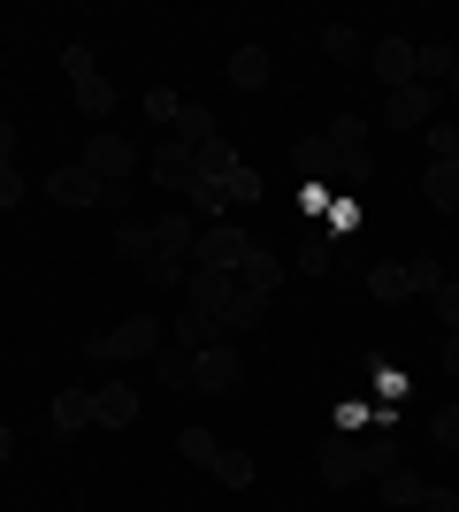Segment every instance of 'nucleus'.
Segmentation results:
<instances>
[{
  "label": "nucleus",
  "mask_w": 459,
  "mask_h": 512,
  "mask_svg": "<svg viewBox=\"0 0 459 512\" xmlns=\"http://www.w3.org/2000/svg\"><path fill=\"white\" fill-rule=\"evenodd\" d=\"M192 253H199V222L192 214H153V268H146V283H184L192 276Z\"/></svg>",
  "instance_id": "3"
},
{
  "label": "nucleus",
  "mask_w": 459,
  "mask_h": 512,
  "mask_svg": "<svg viewBox=\"0 0 459 512\" xmlns=\"http://www.w3.org/2000/svg\"><path fill=\"white\" fill-rule=\"evenodd\" d=\"M452 283H459V260H452Z\"/></svg>",
  "instance_id": "41"
},
{
  "label": "nucleus",
  "mask_w": 459,
  "mask_h": 512,
  "mask_svg": "<svg viewBox=\"0 0 459 512\" xmlns=\"http://www.w3.org/2000/svg\"><path fill=\"white\" fill-rule=\"evenodd\" d=\"M329 260H337V230H314L299 253V276H329Z\"/></svg>",
  "instance_id": "30"
},
{
  "label": "nucleus",
  "mask_w": 459,
  "mask_h": 512,
  "mask_svg": "<svg viewBox=\"0 0 459 512\" xmlns=\"http://www.w3.org/2000/svg\"><path fill=\"white\" fill-rule=\"evenodd\" d=\"M169 344H184V352H207V344H230V321H215L207 306H184V314L169 321Z\"/></svg>",
  "instance_id": "13"
},
{
  "label": "nucleus",
  "mask_w": 459,
  "mask_h": 512,
  "mask_svg": "<svg viewBox=\"0 0 459 512\" xmlns=\"http://www.w3.org/2000/svg\"><path fill=\"white\" fill-rule=\"evenodd\" d=\"M322 54H329V62H345V69H360V62H368V39H360L352 23H322Z\"/></svg>",
  "instance_id": "24"
},
{
  "label": "nucleus",
  "mask_w": 459,
  "mask_h": 512,
  "mask_svg": "<svg viewBox=\"0 0 459 512\" xmlns=\"http://www.w3.org/2000/svg\"><path fill=\"white\" fill-rule=\"evenodd\" d=\"M429 444H444V451H459V406H444L437 421H429Z\"/></svg>",
  "instance_id": "33"
},
{
  "label": "nucleus",
  "mask_w": 459,
  "mask_h": 512,
  "mask_svg": "<svg viewBox=\"0 0 459 512\" xmlns=\"http://www.w3.org/2000/svg\"><path fill=\"white\" fill-rule=\"evenodd\" d=\"M245 253H253V237H245L238 222H199V253H192V268H230V276H238Z\"/></svg>",
  "instance_id": "8"
},
{
  "label": "nucleus",
  "mask_w": 459,
  "mask_h": 512,
  "mask_svg": "<svg viewBox=\"0 0 459 512\" xmlns=\"http://www.w3.org/2000/svg\"><path fill=\"white\" fill-rule=\"evenodd\" d=\"M238 283L253 291V299H276V291H284V268H276V253H268V245H253V253H245V268H238Z\"/></svg>",
  "instance_id": "18"
},
{
  "label": "nucleus",
  "mask_w": 459,
  "mask_h": 512,
  "mask_svg": "<svg viewBox=\"0 0 459 512\" xmlns=\"http://www.w3.org/2000/svg\"><path fill=\"white\" fill-rule=\"evenodd\" d=\"M46 421H54V436H77V428H92V390H54Z\"/></svg>",
  "instance_id": "20"
},
{
  "label": "nucleus",
  "mask_w": 459,
  "mask_h": 512,
  "mask_svg": "<svg viewBox=\"0 0 459 512\" xmlns=\"http://www.w3.org/2000/svg\"><path fill=\"white\" fill-rule=\"evenodd\" d=\"M421 199L437 214H459V169H421Z\"/></svg>",
  "instance_id": "27"
},
{
  "label": "nucleus",
  "mask_w": 459,
  "mask_h": 512,
  "mask_svg": "<svg viewBox=\"0 0 459 512\" xmlns=\"http://www.w3.org/2000/svg\"><path fill=\"white\" fill-rule=\"evenodd\" d=\"M16 512H23V505H16Z\"/></svg>",
  "instance_id": "42"
},
{
  "label": "nucleus",
  "mask_w": 459,
  "mask_h": 512,
  "mask_svg": "<svg viewBox=\"0 0 459 512\" xmlns=\"http://www.w3.org/2000/svg\"><path fill=\"white\" fill-rule=\"evenodd\" d=\"M268 77H276V54H268V46H238V54H230V92H268Z\"/></svg>",
  "instance_id": "16"
},
{
  "label": "nucleus",
  "mask_w": 459,
  "mask_h": 512,
  "mask_svg": "<svg viewBox=\"0 0 459 512\" xmlns=\"http://www.w3.org/2000/svg\"><path fill=\"white\" fill-rule=\"evenodd\" d=\"M215 436H207V428H176V459H192V467H215Z\"/></svg>",
  "instance_id": "31"
},
{
  "label": "nucleus",
  "mask_w": 459,
  "mask_h": 512,
  "mask_svg": "<svg viewBox=\"0 0 459 512\" xmlns=\"http://www.w3.org/2000/svg\"><path fill=\"white\" fill-rule=\"evenodd\" d=\"M46 199H54V207H100V176H92L85 161H69V169L46 176Z\"/></svg>",
  "instance_id": "15"
},
{
  "label": "nucleus",
  "mask_w": 459,
  "mask_h": 512,
  "mask_svg": "<svg viewBox=\"0 0 459 512\" xmlns=\"http://www.w3.org/2000/svg\"><path fill=\"white\" fill-rule=\"evenodd\" d=\"M0 169H16V123L0 115Z\"/></svg>",
  "instance_id": "37"
},
{
  "label": "nucleus",
  "mask_w": 459,
  "mask_h": 512,
  "mask_svg": "<svg viewBox=\"0 0 459 512\" xmlns=\"http://www.w3.org/2000/svg\"><path fill=\"white\" fill-rule=\"evenodd\" d=\"M222 199H230V207H253V199H261V169H253V161H238V169L222 176Z\"/></svg>",
  "instance_id": "29"
},
{
  "label": "nucleus",
  "mask_w": 459,
  "mask_h": 512,
  "mask_svg": "<svg viewBox=\"0 0 459 512\" xmlns=\"http://www.w3.org/2000/svg\"><path fill=\"white\" fill-rule=\"evenodd\" d=\"M452 62H459V46H444V39H421V46H414V85H437V92H444Z\"/></svg>",
  "instance_id": "21"
},
{
  "label": "nucleus",
  "mask_w": 459,
  "mask_h": 512,
  "mask_svg": "<svg viewBox=\"0 0 459 512\" xmlns=\"http://www.w3.org/2000/svg\"><path fill=\"white\" fill-rule=\"evenodd\" d=\"M444 276H452V268H437V260H375V268H368V299H383V306L429 299Z\"/></svg>",
  "instance_id": "4"
},
{
  "label": "nucleus",
  "mask_w": 459,
  "mask_h": 512,
  "mask_svg": "<svg viewBox=\"0 0 459 512\" xmlns=\"http://www.w3.org/2000/svg\"><path fill=\"white\" fill-rule=\"evenodd\" d=\"M8 459H16V428L0 421V467H8Z\"/></svg>",
  "instance_id": "39"
},
{
  "label": "nucleus",
  "mask_w": 459,
  "mask_h": 512,
  "mask_svg": "<svg viewBox=\"0 0 459 512\" xmlns=\"http://www.w3.org/2000/svg\"><path fill=\"white\" fill-rule=\"evenodd\" d=\"M444 100H459V62H452V77H444Z\"/></svg>",
  "instance_id": "40"
},
{
  "label": "nucleus",
  "mask_w": 459,
  "mask_h": 512,
  "mask_svg": "<svg viewBox=\"0 0 459 512\" xmlns=\"http://www.w3.org/2000/svg\"><path fill=\"white\" fill-rule=\"evenodd\" d=\"M375 153H368V123L360 115H329L322 130V176L337 184V192H352V184H368Z\"/></svg>",
  "instance_id": "2"
},
{
  "label": "nucleus",
  "mask_w": 459,
  "mask_h": 512,
  "mask_svg": "<svg viewBox=\"0 0 459 512\" xmlns=\"http://www.w3.org/2000/svg\"><path fill=\"white\" fill-rule=\"evenodd\" d=\"M153 375H161V390H192V352H184V344H161V352H153Z\"/></svg>",
  "instance_id": "26"
},
{
  "label": "nucleus",
  "mask_w": 459,
  "mask_h": 512,
  "mask_svg": "<svg viewBox=\"0 0 459 512\" xmlns=\"http://www.w3.org/2000/svg\"><path fill=\"white\" fill-rule=\"evenodd\" d=\"M146 115H153V123H176V115H184V100L161 85V92H146Z\"/></svg>",
  "instance_id": "34"
},
{
  "label": "nucleus",
  "mask_w": 459,
  "mask_h": 512,
  "mask_svg": "<svg viewBox=\"0 0 459 512\" xmlns=\"http://www.w3.org/2000/svg\"><path fill=\"white\" fill-rule=\"evenodd\" d=\"M115 260L146 276V268H153V222H115Z\"/></svg>",
  "instance_id": "19"
},
{
  "label": "nucleus",
  "mask_w": 459,
  "mask_h": 512,
  "mask_svg": "<svg viewBox=\"0 0 459 512\" xmlns=\"http://www.w3.org/2000/svg\"><path fill=\"white\" fill-rule=\"evenodd\" d=\"M23 192H31V176H23V169H0V207H23Z\"/></svg>",
  "instance_id": "36"
},
{
  "label": "nucleus",
  "mask_w": 459,
  "mask_h": 512,
  "mask_svg": "<svg viewBox=\"0 0 459 512\" xmlns=\"http://www.w3.org/2000/svg\"><path fill=\"white\" fill-rule=\"evenodd\" d=\"M429 306H437V321H444V329H459V283H452V276H444L437 291H429Z\"/></svg>",
  "instance_id": "32"
},
{
  "label": "nucleus",
  "mask_w": 459,
  "mask_h": 512,
  "mask_svg": "<svg viewBox=\"0 0 459 512\" xmlns=\"http://www.w3.org/2000/svg\"><path fill=\"white\" fill-rule=\"evenodd\" d=\"M414 512H459V490H444V482H429V490H421V505Z\"/></svg>",
  "instance_id": "35"
},
{
  "label": "nucleus",
  "mask_w": 459,
  "mask_h": 512,
  "mask_svg": "<svg viewBox=\"0 0 459 512\" xmlns=\"http://www.w3.org/2000/svg\"><path fill=\"white\" fill-rule=\"evenodd\" d=\"M161 344H169V337H161V321H153V314H131L123 329L92 337V344H85V360H108V367H123V360H153Z\"/></svg>",
  "instance_id": "6"
},
{
  "label": "nucleus",
  "mask_w": 459,
  "mask_h": 512,
  "mask_svg": "<svg viewBox=\"0 0 459 512\" xmlns=\"http://www.w3.org/2000/svg\"><path fill=\"white\" fill-rule=\"evenodd\" d=\"M77 161H85V169L100 176V192H123V184L138 176V161H146V153H138V146H123L115 130H100V138H92V146L77 153Z\"/></svg>",
  "instance_id": "7"
},
{
  "label": "nucleus",
  "mask_w": 459,
  "mask_h": 512,
  "mask_svg": "<svg viewBox=\"0 0 459 512\" xmlns=\"http://www.w3.org/2000/svg\"><path fill=\"white\" fill-rule=\"evenodd\" d=\"M245 360L238 344H207V352H192V390H238Z\"/></svg>",
  "instance_id": "11"
},
{
  "label": "nucleus",
  "mask_w": 459,
  "mask_h": 512,
  "mask_svg": "<svg viewBox=\"0 0 459 512\" xmlns=\"http://www.w3.org/2000/svg\"><path fill=\"white\" fill-rule=\"evenodd\" d=\"M437 107H444L437 85H398L391 100H383V123H391V130H429V123H437Z\"/></svg>",
  "instance_id": "9"
},
{
  "label": "nucleus",
  "mask_w": 459,
  "mask_h": 512,
  "mask_svg": "<svg viewBox=\"0 0 459 512\" xmlns=\"http://www.w3.org/2000/svg\"><path fill=\"white\" fill-rule=\"evenodd\" d=\"M421 153H429V169H452L459 161V123H429L421 130Z\"/></svg>",
  "instance_id": "28"
},
{
  "label": "nucleus",
  "mask_w": 459,
  "mask_h": 512,
  "mask_svg": "<svg viewBox=\"0 0 459 512\" xmlns=\"http://www.w3.org/2000/svg\"><path fill=\"white\" fill-rule=\"evenodd\" d=\"M146 169H153V184H161V192H192V146H176V138H161V146L146 153Z\"/></svg>",
  "instance_id": "14"
},
{
  "label": "nucleus",
  "mask_w": 459,
  "mask_h": 512,
  "mask_svg": "<svg viewBox=\"0 0 459 512\" xmlns=\"http://www.w3.org/2000/svg\"><path fill=\"white\" fill-rule=\"evenodd\" d=\"M184 306H207V314L230 321V329H261V314H268V299H253L230 268H192V276H184Z\"/></svg>",
  "instance_id": "1"
},
{
  "label": "nucleus",
  "mask_w": 459,
  "mask_h": 512,
  "mask_svg": "<svg viewBox=\"0 0 459 512\" xmlns=\"http://www.w3.org/2000/svg\"><path fill=\"white\" fill-rule=\"evenodd\" d=\"M62 77L77 85V107H85L92 123H108V115H115V85H108V69L92 62V46H85V39H69V46H62Z\"/></svg>",
  "instance_id": "5"
},
{
  "label": "nucleus",
  "mask_w": 459,
  "mask_h": 512,
  "mask_svg": "<svg viewBox=\"0 0 459 512\" xmlns=\"http://www.w3.org/2000/svg\"><path fill=\"white\" fill-rule=\"evenodd\" d=\"M138 421V390L108 383V390H92V428H131Z\"/></svg>",
  "instance_id": "17"
},
{
  "label": "nucleus",
  "mask_w": 459,
  "mask_h": 512,
  "mask_svg": "<svg viewBox=\"0 0 459 512\" xmlns=\"http://www.w3.org/2000/svg\"><path fill=\"white\" fill-rule=\"evenodd\" d=\"M322 482H329V490L368 482V467H360V428H337V436L322 444Z\"/></svg>",
  "instance_id": "10"
},
{
  "label": "nucleus",
  "mask_w": 459,
  "mask_h": 512,
  "mask_svg": "<svg viewBox=\"0 0 459 512\" xmlns=\"http://www.w3.org/2000/svg\"><path fill=\"white\" fill-rule=\"evenodd\" d=\"M421 490H429V482H421L414 467H391V474H375V497H383V505H398V512H414V505H421Z\"/></svg>",
  "instance_id": "22"
},
{
  "label": "nucleus",
  "mask_w": 459,
  "mask_h": 512,
  "mask_svg": "<svg viewBox=\"0 0 459 512\" xmlns=\"http://www.w3.org/2000/svg\"><path fill=\"white\" fill-rule=\"evenodd\" d=\"M437 360H444V375H459V329H444V352H437Z\"/></svg>",
  "instance_id": "38"
},
{
  "label": "nucleus",
  "mask_w": 459,
  "mask_h": 512,
  "mask_svg": "<svg viewBox=\"0 0 459 512\" xmlns=\"http://www.w3.org/2000/svg\"><path fill=\"white\" fill-rule=\"evenodd\" d=\"M222 482V490H253L261 482V467H253V451H215V467H207Z\"/></svg>",
  "instance_id": "25"
},
{
  "label": "nucleus",
  "mask_w": 459,
  "mask_h": 512,
  "mask_svg": "<svg viewBox=\"0 0 459 512\" xmlns=\"http://www.w3.org/2000/svg\"><path fill=\"white\" fill-rule=\"evenodd\" d=\"M368 69H375V85H383V92L414 85V39H375L368 46Z\"/></svg>",
  "instance_id": "12"
},
{
  "label": "nucleus",
  "mask_w": 459,
  "mask_h": 512,
  "mask_svg": "<svg viewBox=\"0 0 459 512\" xmlns=\"http://www.w3.org/2000/svg\"><path fill=\"white\" fill-rule=\"evenodd\" d=\"M169 138H176V146H207V138H222V130H215V107L184 100V115L169 123Z\"/></svg>",
  "instance_id": "23"
}]
</instances>
